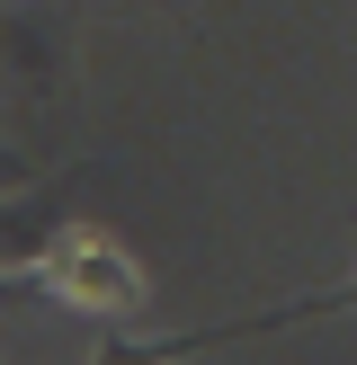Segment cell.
I'll return each mask as SVG.
<instances>
[{"label": "cell", "instance_id": "cell-1", "mask_svg": "<svg viewBox=\"0 0 357 365\" xmlns=\"http://www.w3.org/2000/svg\"><path fill=\"white\" fill-rule=\"evenodd\" d=\"M313 312H357V285H339V294H321V303H286V312H259V321H232V330H196V339H152V348H116V356H99V365H170V356H206V348H223V339L277 330V321H313Z\"/></svg>", "mask_w": 357, "mask_h": 365}, {"label": "cell", "instance_id": "cell-2", "mask_svg": "<svg viewBox=\"0 0 357 365\" xmlns=\"http://www.w3.org/2000/svg\"><path fill=\"white\" fill-rule=\"evenodd\" d=\"M54 285L81 294V303H116V312H134V303H143V277H134L107 241H71L63 259H54Z\"/></svg>", "mask_w": 357, "mask_h": 365}]
</instances>
